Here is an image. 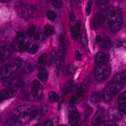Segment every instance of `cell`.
Returning a JSON list of instances; mask_svg holds the SVG:
<instances>
[{
  "label": "cell",
  "instance_id": "cb8c5ba5",
  "mask_svg": "<svg viewBox=\"0 0 126 126\" xmlns=\"http://www.w3.org/2000/svg\"><path fill=\"white\" fill-rule=\"evenodd\" d=\"M112 82H120L122 84L126 83V70L124 71L115 76L112 80Z\"/></svg>",
  "mask_w": 126,
  "mask_h": 126
},
{
  "label": "cell",
  "instance_id": "f1b7e54d",
  "mask_svg": "<svg viewBox=\"0 0 126 126\" xmlns=\"http://www.w3.org/2000/svg\"><path fill=\"white\" fill-rule=\"evenodd\" d=\"M49 100L51 102H56L59 100V96L56 92L54 91H50L48 94Z\"/></svg>",
  "mask_w": 126,
  "mask_h": 126
},
{
  "label": "cell",
  "instance_id": "8992f818",
  "mask_svg": "<svg viewBox=\"0 0 126 126\" xmlns=\"http://www.w3.org/2000/svg\"><path fill=\"white\" fill-rule=\"evenodd\" d=\"M87 92V87L84 84H81L73 91L69 100V103L71 106L79 103L85 96Z\"/></svg>",
  "mask_w": 126,
  "mask_h": 126
},
{
  "label": "cell",
  "instance_id": "5bb4252c",
  "mask_svg": "<svg viewBox=\"0 0 126 126\" xmlns=\"http://www.w3.org/2000/svg\"><path fill=\"white\" fill-rule=\"evenodd\" d=\"M12 55V49L8 45H4L0 47V58L2 61L9 59Z\"/></svg>",
  "mask_w": 126,
  "mask_h": 126
},
{
  "label": "cell",
  "instance_id": "44dd1931",
  "mask_svg": "<svg viewBox=\"0 0 126 126\" xmlns=\"http://www.w3.org/2000/svg\"><path fill=\"white\" fill-rule=\"evenodd\" d=\"M38 73L37 78L42 82H46L47 81L48 78V73L47 70L44 67H39L37 69Z\"/></svg>",
  "mask_w": 126,
  "mask_h": 126
},
{
  "label": "cell",
  "instance_id": "e0dca14e",
  "mask_svg": "<svg viewBox=\"0 0 126 126\" xmlns=\"http://www.w3.org/2000/svg\"><path fill=\"white\" fill-rule=\"evenodd\" d=\"M104 23V16L100 13L96 14L93 18L92 24L94 29H97Z\"/></svg>",
  "mask_w": 126,
  "mask_h": 126
},
{
  "label": "cell",
  "instance_id": "7a4b0ae2",
  "mask_svg": "<svg viewBox=\"0 0 126 126\" xmlns=\"http://www.w3.org/2000/svg\"><path fill=\"white\" fill-rule=\"evenodd\" d=\"M104 16V24L113 33H117L123 25V16L120 9L117 7L108 8Z\"/></svg>",
  "mask_w": 126,
  "mask_h": 126
},
{
  "label": "cell",
  "instance_id": "d4e9b609",
  "mask_svg": "<svg viewBox=\"0 0 126 126\" xmlns=\"http://www.w3.org/2000/svg\"><path fill=\"white\" fill-rule=\"evenodd\" d=\"M59 41L60 44V46L63 47L67 48L69 41L64 31L62 32L59 36Z\"/></svg>",
  "mask_w": 126,
  "mask_h": 126
},
{
  "label": "cell",
  "instance_id": "f35d334b",
  "mask_svg": "<svg viewBox=\"0 0 126 126\" xmlns=\"http://www.w3.org/2000/svg\"><path fill=\"white\" fill-rule=\"evenodd\" d=\"M76 60L78 61H81L82 60V56L80 52L78 50H76L75 51Z\"/></svg>",
  "mask_w": 126,
  "mask_h": 126
},
{
  "label": "cell",
  "instance_id": "7402d4cb",
  "mask_svg": "<svg viewBox=\"0 0 126 126\" xmlns=\"http://www.w3.org/2000/svg\"><path fill=\"white\" fill-rule=\"evenodd\" d=\"M109 60V57L108 55L103 53L102 52H99L97 54L95 58V61L97 64L107 65Z\"/></svg>",
  "mask_w": 126,
  "mask_h": 126
},
{
  "label": "cell",
  "instance_id": "83f0119b",
  "mask_svg": "<svg viewBox=\"0 0 126 126\" xmlns=\"http://www.w3.org/2000/svg\"><path fill=\"white\" fill-rule=\"evenodd\" d=\"M111 44V40L109 37L104 38L101 42L100 47L102 49H107Z\"/></svg>",
  "mask_w": 126,
  "mask_h": 126
},
{
  "label": "cell",
  "instance_id": "8d00e7d4",
  "mask_svg": "<svg viewBox=\"0 0 126 126\" xmlns=\"http://www.w3.org/2000/svg\"><path fill=\"white\" fill-rule=\"evenodd\" d=\"M92 4H93L92 1H88V3L87 4V6L86 8V13L87 16H89L90 15V14L91 13Z\"/></svg>",
  "mask_w": 126,
  "mask_h": 126
},
{
  "label": "cell",
  "instance_id": "4316f807",
  "mask_svg": "<svg viewBox=\"0 0 126 126\" xmlns=\"http://www.w3.org/2000/svg\"><path fill=\"white\" fill-rule=\"evenodd\" d=\"M55 32L54 27L49 24H47L44 28V33L46 36H48L54 34Z\"/></svg>",
  "mask_w": 126,
  "mask_h": 126
},
{
  "label": "cell",
  "instance_id": "7c38bea8",
  "mask_svg": "<svg viewBox=\"0 0 126 126\" xmlns=\"http://www.w3.org/2000/svg\"><path fill=\"white\" fill-rule=\"evenodd\" d=\"M22 83L23 81L19 77L15 76L4 81V85L6 87L11 88L20 86Z\"/></svg>",
  "mask_w": 126,
  "mask_h": 126
},
{
  "label": "cell",
  "instance_id": "7dc6e473",
  "mask_svg": "<svg viewBox=\"0 0 126 126\" xmlns=\"http://www.w3.org/2000/svg\"></svg>",
  "mask_w": 126,
  "mask_h": 126
},
{
  "label": "cell",
  "instance_id": "2e32d148",
  "mask_svg": "<svg viewBox=\"0 0 126 126\" xmlns=\"http://www.w3.org/2000/svg\"><path fill=\"white\" fill-rule=\"evenodd\" d=\"M108 117L110 121H119L123 116L120 111L114 108H111L108 110Z\"/></svg>",
  "mask_w": 126,
  "mask_h": 126
},
{
  "label": "cell",
  "instance_id": "d6a6232c",
  "mask_svg": "<svg viewBox=\"0 0 126 126\" xmlns=\"http://www.w3.org/2000/svg\"><path fill=\"white\" fill-rule=\"evenodd\" d=\"M50 3L54 7L57 8H61L62 7L63 3L61 0H51L49 1Z\"/></svg>",
  "mask_w": 126,
  "mask_h": 126
},
{
  "label": "cell",
  "instance_id": "bcb514c9",
  "mask_svg": "<svg viewBox=\"0 0 126 126\" xmlns=\"http://www.w3.org/2000/svg\"><path fill=\"white\" fill-rule=\"evenodd\" d=\"M39 126V124H36L34 126Z\"/></svg>",
  "mask_w": 126,
  "mask_h": 126
},
{
  "label": "cell",
  "instance_id": "4dcf8cb0",
  "mask_svg": "<svg viewBox=\"0 0 126 126\" xmlns=\"http://www.w3.org/2000/svg\"><path fill=\"white\" fill-rule=\"evenodd\" d=\"M82 43L83 45L85 47L87 48L88 47V40H87V33L85 30H83L82 33Z\"/></svg>",
  "mask_w": 126,
  "mask_h": 126
},
{
  "label": "cell",
  "instance_id": "f546056e",
  "mask_svg": "<svg viewBox=\"0 0 126 126\" xmlns=\"http://www.w3.org/2000/svg\"><path fill=\"white\" fill-rule=\"evenodd\" d=\"M46 14L48 19L50 21H55L57 18V15L55 12L51 10H47V11H46Z\"/></svg>",
  "mask_w": 126,
  "mask_h": 126
},
{
  "label": "cell",
  "instance_id": "6da1fadb",
  "mask_svg": "<svg viewBox=\"0 0 126 126\" xmlns=\"http://www.w3.org/2000/svg\"><path fill=\"white\" fill-rule=\"evenodd\" d=\"M35 117V108L29 104L19 106L16 112L12 114L4 126H24L32 118Z\"/></svg>",
  "mask_w": 126,
  "mask_h": 126
},
{
  "label": "cell",
  "instance_id": "1f68e13d",
  "mask_svg": "<svg viewBox=\"0 0 126 126\" xmlns=\"http://www.w3.org/2000/svg\"><path fill=\"white\" fill-rule=\"evenodd\" d=\"M97 126H119L114 122L112 121H105L101 122Z\"/></svg>",
  "mask_w": 126,
  "mask_h": 126
},
{
  "label": "cell",
  "instance_id": "52a82bcc",
  "mask_svg": "<svg viewBox=\"0 0 126 126\" xmlns=\"http://www.w3.org/2000/svg\"><path fill=\"white\" fill-rule=\"evenodd\" d=\"M110 73V68L107 65L97 64L94 70L95 79L98 82L106 80Z\"/></svg>",
  "mask_w": 126,
  "mask_h": 126
},
{
  "label": "cell",
  "instance_id": "d6986e66",
  "mask_svg": "<svg viewBox=\"0 0 126 126\" xmlns=\"http://www.w3.org/2000/svg\"><path fill=\"white\" fill-rule=\"evenodd\" d=\"M104 114V110L103 109H99L93 115L91 123L94 126H97L101 123Z\"/></svg>",
  "mask_w": 126,
  "mask_h": 126
},
{
  "label": "cell",
  "instance_id": "9c48e42d",
  "mask_svg": "<svg viewBox=\"0 0 126 126\" xmlns=\"http://www.w3.org/2000/svg\"><path fill=\"white\" fill-rule=\"evenodd\" d=\"M68 118L70 125L72 126H77L80 120L79 113L77 109L73 106H71L68 110Z\"/></svg>",
  "mask_w": 126,
  "mask_h": 126
},
{
  "label": "cell",
  "instance_id": "30bf717a",
  "mask_svg": "<svg viewBox=\"0 0 126 126\" xmlns=\"http://www.w3.org/2000/svg\"><path fill=\"white\" fill-rule=\"evenodd\" d=\"M43 86L37 80L33 81L31 88V94L34 98H39L42 95Z\"/></svg>",
  "mask_w": 126,
  "mask_h": 126
},
{
  "label": "cell",
  "instance_id": "3957f363",
  "mask_svg": "<svg viewBox=\"0 0 126 126\" xmlns=\"http://www.w3.org/2000/svg\"><path fill=\"white\" fill-rule=\"evenodd\" d=\"M30 46V42L25 40V35L21 31H19L12 44V47L18 52H23L27 50Z\"/></svg>",
  "mask_w": 126,
  "mask_h": 126
},
{
  "label": "cell",
  "instance_id": "e575fe53",
  "mask_svg": "<svg viewBox=\"0 0 126 126\" xmlns=\"http://www.w3.org/2000/svg\"><path fill=\"white\" fill-rule=\"evenodd\" d=\"M35 27L34 26H30L28 30H27V34L29 37H32L35 33Z\"/></svg>",
  "mask_w": 126,
  "mask_h": 126
},
{
  "label": "cell",
  "instance_id": "b9f144b4",
  "mask_svg": "<svg viewBox=\"0 0 126 126\" xmlns=\"http://www.w3.org/2000/svg\"><path fill=\"white\" fill-rule=\"evenodd\" d=\"M96 42L97 43H99L100 41H101L102 40V37L100 35H98L96 37Z\"/></svg>",
  "mask_w": 126,
  "mask_h": 126
},
{
  "label": "cell",
  "instance_id": "9a60e30c",
  "mask_svg": "<svg viewBox=\"0 0 126 126\" xmlns=\"http://www.w3.org/2000/svg\"><path fill=\"white\" fill-rule=\"evenodd\" d=\"M17 90L12 88L4 89L0 91V100L1 101L11 98L15 96L17 94Z\"/></svg>",
  "mask_w": 126,
  "mask_h": 126
},
{
  "label": "cell",
  "instance_id": "8fae6325",
  "mask_svg": "<svg viewBox=\"0 0 126 126\" xmlns=\"http://www.w3.org/2000/svg\"><path fill=\"white\" fill-rule=\"evenodd\" d=\"M81 21L78 20L77 21L72 24L70 28V32L72 38L73 40H77L80 35L81 32Z\"/></svg>",
  "mask_w": 126,
  "mask_h": 126
},
{
  "label": "cell",
  "instance_id": "f6af8a7d",
  "mask_svg": "<svg viewBox=\"0 0 126 126\" xmlns=\"http://www.w3.org/2000/svg\"><path fill=\"white\" fill-rule=\"evenodd\" d=\"M58 126H66L64 125H59Z\"/></svg>",
  "mask_w": 126,
  "mask_h": 126
},
{
  "label": "cell",
  "instance_id": "ac0fdd59",
  "mask_svg": "<svg viewBox=\"0 0 126 126\" xmlns=\"http://www.w3.org/2000/svg\"><path fill=\"white\" fill-rule=\"evenodd\" d=\"M118 102L120 110L126 114V90L120 94Z\"/></svg>",
  "mask_w": 126,
  "mask_h": 126
},
{
  "label": "cell",
  "instance_id": "ba28073f",
  "mask_svg": "<svg viewBox=\"0 0 126 126\" xmlns=\"http://www.w3.org/2000/svg\"><path fill=\"white\" fill-rule=\"evenodd\" d=\"M20 64L18 63H11L3 66L0 70V78L1 80H5L9 78L17 70Z\"/></svg>",
  "mask_w": 126,
  "mask_h": 126
},
{
  "label": "cell",
  "instance_id": "4fadbf2b",
  "mask_svg": "<svg viewBox=\"0 0 126 126\" xmlns=\"http://www.w3.org/2000/svg\"><path fill=\"white\" fill-rule=\"evenodd\" d=\"M67 48L60 46L58 48V51L57 52V57L56 60V65L58 70H59L65 60V57L66 53Z\"/></svg>",
  "mask_w": 126,
  "mask_h": 126
},
{
  "label": "cell",
  "instance_id": "d590c367",
  "mask_svg": "<svg viewBox=\"0 0 126 126\" xmlns=\"http://www.w3.org/2000/svg\"><path fill=\"white\" fill-rule=\"evenodd\" d=\"M38 49V47L37 45H33L28 50V53L30 55H34L37 52Z\"/></svg>",
  "mask_w": 126,
  "mask_h": 126
},
{
  "label": "cell",
  "instance_id": "ab89813d",
  "mask_svg": "<svg viewBox=\"0 0 126 126\" xmlns=\"http://www.w3.org/2000/svg\"><path fill=\"white\" fill-rule=\"evenodd\" d=\"M110 2V1H98L97 5L99 7H104L108 4Z\"/></svg>",
  "mask_w": 126,
  "mask_h": 126
},
{
  "label": "cell",
  "instance_id": "484cf974",
  "mask_svg": "<svg viewBox=\"0 0 126 126\" xmlns=\"http://www.w3.org/2000/svg\"><path fill=\"white\" fill-rule=\"evenodd\" d=\"M101 99V94L98 91L94 92L90 97V102L93 104L98 103Z\"/></svg>",
  "mask_w": 126,
  "mask_h": 126
},
{
  "label": "cell",
  "instance_id": "74e56055",
  "mask_svg": "<svg viewBox=\"0 0 126 126\" xmlns=\"http://www.w3.org/2000/svg\"><path fill=\"white\" fill-rule=\"evenodd\" d=\"M47 55L46 54H43L41 56H40L38 58V62L39 64L43 65L44 64V63L45 62V59H46V57H47Z\"/></svg>",
  "mask_w": 126,
  "mask_h": 126
},
{
  "label": "cell",
  "instance_id": "ffe728a7",
  "mask_svg": "<svg viewBox=\"0 0 126 126\" xmlns=\"http://www.w3.org/2000/svg\"><path fill=\"white\" fill-rule=\"evenodd\" d=\"M74 86V81L71 79L67 81L63 86L61 92V97L63 98L67 94L70 92Z\"/></svg>",
  "mask_w": 126,
  "mask_h": 126
},
{
  "label": "cell",
  "instance_id": "7bdbcfd3",
  "mask_svg": "<svg viewBox=\"0 0 126 126\" xmlns=\"http://www.w3.org/2000/svg\"><path fill=\"white\" fill-rule=\"evenodd\" d=\"M75 19V16L74 14V13H71L70 14V20L72 21H74Z\"/></svg>",
  "mask_w": 126,
  "mask_h": 126
},
{
  "label": "cell",
  "instance_id": "603a6c76",
  "mask_svg": "<svg viewBox=\"0 0 126 126\" xmlns=\"http://www.w3.org/2000/svg\"><path fill=\"white\" fill-rule=\"evenodd\" d=\"M76 70V67L75 66L72 64H69L64 68L63 74L65 77H69L71 75L74 74Z\"/></svg>",
  "mask_w": 126,
  "mask_h": 126
},
{
  "label": "cell",
  "instance_id": "60d3db41",
  "mask_svg": "<svg viewBox=\"0 0 126 126\" xmlns=\"http://www.w3.org/2000/svg\"><path fill=\"white\" fill-rule=\"evenodd\" d=\"M45 126H54V123L50 120H47L45 122Z\"/></svg>",
  "mask_w": 126,
  "mask_h": 126
},
{
  "label": "cell",
  "instance_id": "836d02e7",
  "mask_svg": "<svg viewBox=\"0 0 126 126\" xmlns=\"http://www.w3.org/2000/svg\"><path fill=\"white\" fill-rule=\"evenodd\" d=\"M33 71V67L31 64H27L23 68L22 71L24 74H28Z\"/></svg>",
  "mask_w": 126,
  "mask_h": 126
},
{
  "label": "cell",
  "instance_id": "ee69618b",
  "mask_svg": "<svg viewBox=\"0 0 126 126\" xmlns=\"http://www.w3.org/2000/svg\"><path fill=\"white\" fill-rule=\"evenodd\" d=\"M39 37H40L39 33H37L36 34H35V35L34 36V39L35 40L37 41V40H38L39 39Z\"/></svg>",
  "mask_w": 126,
  "mask_h": 126
},
{
  "label": "cell",
  "instance_id": "5b68a950",
  "mask_svg": "<svg viewBox=\"0 0 126 126\" xmlns=\"http://www.w3.org/2000/svg\"><path fill=\"white\" fill-rule=\"evenodd\" d=\"M17 12L22 18L28 19L37 16L39 14V10L38 7L36 6L22 5L17 8Z\"/></svg>",
  "mask_w": 126,
  "mask_h": 126
},
{
  "label": "cell",
  "instance_id": "277c9868",
  "mask_svg": "<svg viewBox=\"0 0 126 126\" xmlns=\"http://www.w3.org/2000/svg\"><path fill=\"white\" fill-rule=\"evenodd\" d=\"M123 88V84L117 82H112L105 89L103 97L105 102L110 101L115 95L121 90Z\"/></svg>",
  "mask_w": 126,
  "mask_h": 126
}]
</instances>
